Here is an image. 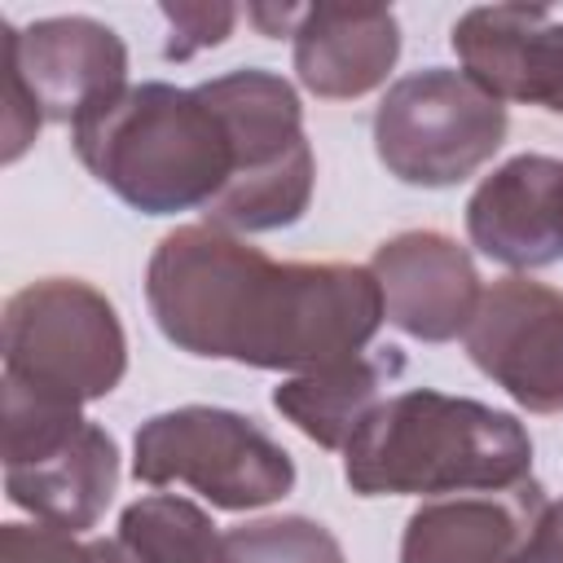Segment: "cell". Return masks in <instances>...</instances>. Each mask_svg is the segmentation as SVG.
I'll list each match as a JSON object with an SVG mask.
<instances>
[{
  "instance_id": "cell-16",
  "label": "cell",
  "mask_w": 563,
  "mask_h": 563,
  "mask_svg": "<svg viewBox=\"0 0 563 563\" xmlns=\"http://www.w3.org/2000/svg\"><path fill=\"white\" fill-rule=\"evenodd\" d=\"M405 374L400 347L356 352L317 369H303L273 387V409L321 449H347L365 418L383 405V391Z\"/></svg>"
},
{
  "instance_id": "cell-6",
  "label": "cell",
  "mask_w": 563,
  "mask_h": 563,
  "mask_svg": "<svg viewBox=\"0 0 563 563\" xmlns=\"http://www.w3.org/2000/svg\"><path fill=\"white\" fill-rule=\"evenodd\" d=\"M119 488V444L79 405L4 383V493L35 523L92 528Z\"/></svg>"
},
{
  "instance_id": "cell-7",
  "label": "cell",
  "mask_w": 563,
  "mask_h": 563,
  "mask_svg": "<svg viewBox=\"0 0 563 563\" xmlns=\"http://www.w3.org/2000/svg\"><path fill=\"white\" fill-rule=\"evenodd\" d=\"M132 475L150 488L185 484L220 510H260L295 488V457L238 409L180 405L136 427Z\"/></svg>"
},
{
  "instance_id": "cell-22",
  "label": "cell",
  "mask_w": 563,
  "mask_h": 563,
  "mask_svg": "<svg viewBox=\"0 0 563 563\" xmlns=\"http://www.w3.org/2000/svg\"><path fill=\"white\" fill-rule=\"evenodd\" d=\"M299 4H251L246 9V18L268 35V40H282V35H290L295 31V22H299Z\"/></svg>"
},
{
  "instance_id": "cell-11",
  "label": "cell",
  "mask_w": 563,
  "mask_h": 563,
  "mask_svg": "<svg viewBox=\"0 0 563 563\" xmlns=\"http://www.w3.org/2000/svg\"><path fill=\"white\" fill-rule=\"evenodd\" d=\"M453 53L497 101L563 114V18L541 4H479L453 22Z\"/></svg>"
},
{
  "instance_id": "cell-4",
  "label": "cell",
  "mask_w": 563,
  "mask_h": 563,
  "mask_svg": "<svg viewBox=\"0 0 563 563\" xmlns=\"http://www.w3.org/2000/svg\"><path fill=\"white\" fill-rule=\"evenodd\" d=\"M233 136V180L202 211L207 224L229 233H273L295 224L317 185L312 145L303 132L299 92L260 66H242L202 84Z\"/></svg>"
},
{
  "instance_id": "cell-20",
  "label": "cell",
  "mask_w": 563,
  "mask_h": 563,
  "mask_svg": "<svg viewBox=\"0 0 563 563\" xmlns=\"http://www.w3.org/2000/svg\"><path fill=\"white\" fill-rule=\"evenodd\" d=\"M0 563H97L92 545L75 541V532L53 523H4L0 528Z\"/></svg>"
},
{
  "instance_id": "cell-10",
  "label": "cell",
  "mask_w": 563,
  "mask_h": 563,
  "mask_svg": "<svg viewBox=\"0 0 563 563\" xmlns=\"http://www.w3.org/2000/svg\"><path fill=\"white\" fill-rule=\"evenodd\" d=\"M4 79L26 92L44 123L75 128L128 88V48L106 22L84 13L40 18L31 26L4 22Z\"/></svg>"
},
{
  "instance_id": "cell-1",
  "label": "cell",
  "mask_w": 563,
  "mask_h": 563,
  "mask_svg": "<svg viewBox=\"0 0 563 563\" xmlns=\"http://www.w3.org/2000/svg\"><path fill=\"white\" fill-rule=\"evenodd\" d=\"M145 299L167 343L251 369L356 356L383 325L369 264H282L216 224H176L150 255Z\"/></svg>"
},
{
  "instance_id": "cell-8",
  "label": "cell",
  "mask_w": 563,
  "mask_h": 563,
  "mask_svg": "<svg viewBox=\"0 0 563 563\" xmlns=\"http://www.w3.org/2000/svg\"><path fill=\"white\" fill-rule=\"evenodd\" d=\"M506 128V101L462 70L427 66L383 92L374 110V154L400 185L449 189L501 150Z\"/></svg>"
},
{
  "instance_id": "cell-23",
  "label": "cell",
  "mask_w": 563,
  "mask_h": 563,
  "mask_svg": "<svg viewBox=\"0 0 563 563\" xmlns=\"http://www.w3.org/2000/svg\"><path fill=\"white\" fill-rule=\"evenodd\" d=\"M92 554H97V563H136L119 541H92Z\"/></svg>"
},
{
  "instance_id": "cell-2",
  "label": "cell",
  "mask_w": 563,
  "mask_h": 563,
  "mask_svg": "<svg viewBox=\"0 0 563 563\" xmlns=\"http://www.w3.org/2000/svg\"><path fill=\"white\" fill-rule=\"evenodd\" d=\"M356 497L506 493L532 479L528 427L471 396L409 387L387 396L343 449Z\"/></svg>"
},
{
  "instance_id": "cell-5",
  "label": "cell",
  "mask_w": 563,
  "mask_h": 563,
  "mask_svg": "<svg viewBox=\"0 0 563 563\" xmlns=\"http://www.w3.org/2000/svg\"><path fill=\"white\" fill-rule=\"evenodd\" d=\"M128 339L114 303L79 277H44L4 303V383L62 405H92L123 383Z\"/></svg>"
},
{
  "instance_id": "cell-21",
  "label": "cell",
  "mask_w": 563,
  "mask_h": 563,
  "mask_svg": "<svg viewBox=\"0 0 563 563\" xmlns=\"http://www.w3.org/2000/svg\"><path fill=\"white\" fill-rule=\"evenodd\" d=\"M519 563H563V501H550Z\"/></svg>"
},
{
  "instance_id": "cell-19",
  "label": "cell",
  "mask_w": 563,
  "mask_h": 563,
  "mask_svg": "<svg viewBox=\"0 0 563 563\" xmlns=\"http://www.w3.org/2000/svg\"><path fill=\"white\" fill-rule=\"evenodd\" d=\"M163 18H167V26H172V40H167V48H163V57L167 62H185V57H194V53H202V48H216V44H224L229 40V31H233V22H238V9L233 4H189V0H180V4H163Z\"/></svg>"
},
{
  "instance_id": "cell-9",
  "label": "cell",
  "mask_w": 563,
  "mask_h": 563,
  "mask_svg": "<svg viewBox=\"0 0 563 563\" xmlns=\"http://www.w3.org/2000/svg\"><path fill=\"white\" fill-rule=\"evenodd\" d=\"M466 356L528 413H563V290L501 277L479 295Z\"/></svg>"
},
{
  "instance_id": "cell-3",
  "label": "cell",
  "mask_w": 563,
  "mask_h": 563,
  "mask_svg": "<svg viewBox=\"0 0 563 563\" xmlns=\"http://www.w3.org/2000/svg\"><path fill=\"white\" fill-rule=\"evenodd\" d=\"M79 163L132 211H207L233 180V136L198 88L128 84L70 128Z\"/></svg>"
},
{
  "instance_id": "cell-15",
  "label": "cell",
  "mask_w": 563,
  "mask_h": 563,
  "mask_svg": "<svg viewBox=\"0 0 563 563\" xmlns=\"http://www.w3.org/2000/svg\"><path fill=\"white\" fill-rule=\"evenodd\" d=\"M295 75L312 97L352 101L374 92L400 57V22L391 9L303 4L295 31Z\"/></svg>"
},
{
  "instance_id": "cell-13",
  "label": "cell",
  "mask_w": 563,
  "mask_h": 563,
  "mask_svg": "<svg viewBox=\"0 0 563 563\" xmlns=\"http://www.w3.org/2000/svg\"><path fill=\"white\" fill-rule=\"evenodd\" d=\"M466 238L515 273L563 260V158L515 154L466 202Z\"/></svg>"
},
{
  "instance_id": "cell-14",
  "label": "cell",
  "mask_w": 563,
  "mask_h": 563,
  "mask_svg": "<svg viewBox=\"0 0 563 563\" xmlns=\"http://www.w3.org/2000/svg\"><path fill=\"white\" fill-rule=\"evenodd\" d=\"M550 497L537 479L506 493H457L405 519L400 563H519Z\"/></svg>"
},
{
  "instance_id": "cell-18",
  "label": "cell",
  "mask_w": 563,
  "mask_h": 563,
  "mask_svg": "<svg viewBox=\"0 0 563 563\" xmlns=\"http://www.w3.org/2000/svg\"><path fill=\"white\" fill-rule=\"evenodd\" d=\"M224 563H347V559L325 523L303 515H277L229 528Z\"/></svg>"
},
{
  "instance_id": "cell-17",
  "label": "cell",
  "mask_w": 563,
  "mask_h": 563,
  "mask_svg": "<svg viewBox=\"0 0 563 563\" xmlns=\"http://www.w3.org/2000/svg\"><path fill=\"white\" fill-rule=\"evenodd\" d=\"M114 541L136 563H224V537L211 515L176 493H145L123 506Z\"/></svg>"
},
{
  "instance_id": "cell-12",
  "label": "cell",
  "mask_w": 563,
  "mask_h": 563,
  "mask_svg": "<svg viewBox=\"0 0 563 563\" xmlns=\"http://www.w3.org/2000/svg\"><path fill=\"white\" fill-rule=\"evenodd\" d=\"M369 273L383 290V317L418 343L466 334L484 295L466 246L435 229H409L378 242Z\"/></svg>"
}]
</instances>
